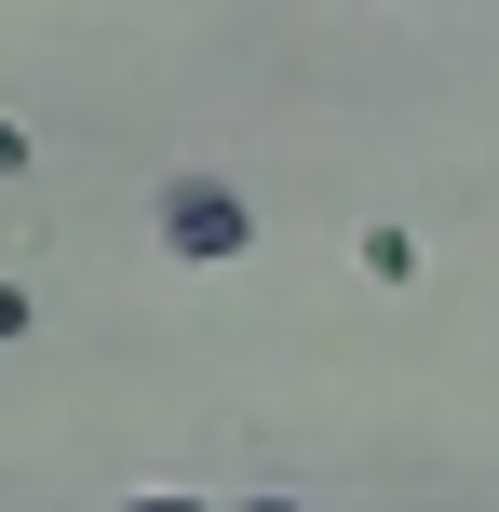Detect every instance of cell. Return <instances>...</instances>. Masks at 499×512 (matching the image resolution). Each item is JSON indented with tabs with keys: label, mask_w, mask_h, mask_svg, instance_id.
Masks as SVG:
<instances>
[{
	"label": "cell",
	"mask_w": 499,
	"mask_h": 512,
	"mask_svg": "<svg viewBox=\"0 0 499 512\" xmlns=\"http://www.w3.org/2000/svg\"><path fill=\"white\" fill-rule=\"evenodd\" d=\"M243 243H257V203H243L230 176H176V189H162V256H189V270H230Z\"/></svg>",
	"instance_id": "cell-1"
},
{
	"label": "cell",
	"mask_w": 499,
	"mask_h": 512,
	"mask_svg": "<svg viewBox=\"0 0 499 512\" xmlns=\"http://www.w3.org/2000/svg\"><path fill=\"white\" fill-rule=\"evenodd\" d=\"M27 324H41V310H27V283H0V351H14Z\"/></svg>",
	"instance_id": "cell-4"
},
{
	"label": "cell",
	"mask_w": 499,
	"mask_h": 512,
	"mask_svg": "<svg viewBox=\"0 0 499 512\" xmlns=\"http://www.w3.org/2000/svg\"><path fill=\"white\" fill-rule=\"evenodd\" d=\"M365 283H419V243H405V230H365Z\"/></svg>",
	"instance_id": "cell-2"
},
{
	"label": "cell",
	"mask_w": 499,
	"mask_h": 512,
	"mask_svg": "<svg viewBox=\"0 0 499 512\" xmlns=\"http://www.w3.org/2000/svg\"><path fill=\"white\" fill-rule=\"evenodd\" d=\"M243 512H297V499H243Z\"/></svg>",
	"instance_id": "cell-6"
},
{
	"label": "cell",
	"mask_w": 499,
	"mask_h": 512,
	"mask_svg": "<svg viewBox=\"0 0 499 512\" xmlns=\"http://www.w3.org/2000/svg\"><path fill=\"white\" fill-rule=\"evenodd\" d=\"M122 512H216V499H189V486H135Z\"/></svg>",
	"instance_id": "cell-3"
},
{
	"label": "cell",
	"mask_w": 499,
	"mask_h": 512,
	"mask_svg": "<svg viewBox=\"0 0 499 512\" xmlns=\"http://www.w3.org/2000/svg\"><path fill=\"white\" fill-rule=\"evenodd\" d=\"M0 176H27V122H14V108H0Z\"/></svg>",
	"instance_id": "cell-5"
}]
</instances>
